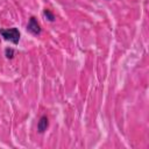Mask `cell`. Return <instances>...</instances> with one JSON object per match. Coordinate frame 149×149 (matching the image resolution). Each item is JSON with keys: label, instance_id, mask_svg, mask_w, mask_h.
I'll use <instances>...</instances> for the list:
<instances>
[{"label": "cell", "instance_id": "cell-1", "mask_svg": "<svg viewBox=\"0 0 149 149\" xmlns=\"http://www.w3.org/2000/svg\"><path fill=\"white\" fill-rule=\"evenodd\" d=\"M0 35L7 40L10 41L13 44H17L20 41V31L17 28H9V29H0Z\"/></svg>", "mask_w": 149, "mask_h": 149}, {"label": "cell", "instance_id": "cell-2", "mask_svg": "<svg viewBox=\"0 0 149 149\" xmlns=\"http://www.w3.org/2000/svg\"><path fill=\"white\" fill-rule=\"evenodd\" d=\"M27 30H28L29 33H31L33 35H40V34H41V26H40V23L37 22L36 17L31 16V17L29 19V22H28V24H27Z\"/></svg>", "mask_w": 149, "mask_h": 149}, {"label": "cell", "instance_id": "cell-3", "mask_svg": "<svg viewBox=\"0 0 149 149\" xmlns=\"http://www.w3.org/2000/svg\"><path fill=\"white\" fill-rule=\"evenodd\" d=\"M48 126H49V120H48V118H47L45 115L41 116V119H40L38 122H37V130H38V133H43L44 130H47Z\"/></svg>", "mask_w": 149, "mask_h": 149}, {"label": "cell", "instance_id": "cell-4", "mask_svg": "<svg viewBox=\"0 0 149 149\" xmlns=\"http://www.w3.org/2000/svg\"><path fill=\"white\" fill-rule=\"evenodd\" d=\"M43 16H44L48 21H50V22H54V21H55V15H54V13H52L50 9H48V8H45V9L43 10Z\"/></svg>", "mask_w": 149, "mask_h": 149}, {"label": "cell", "instance_id": "cell-5", "mask_svg": "<svg viewBox=\"0 0 149 149\" xmlns=\"http://www.w3.org/2000/svg\"><path fill=\"white\" fill-rule=\"evenodd\" d=\"M14 55H15V51H14L13 48H6V49H5V56H6L8 59H12V58L14 57Z\"/></svg>", "mask_w": 149, "mask_h": 149}]
</instances>
